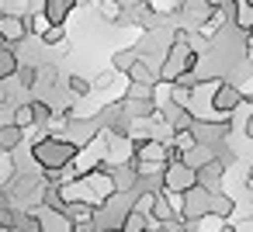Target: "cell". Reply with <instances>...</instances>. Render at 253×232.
<instances>
[{
	"label": "cell",
	"mask_w": 253,
	"mask_h": 232,
	"mask_svg": "<svg viewBox=\"0 0 253 232\" xmlns=\"http://www.w3.org/2000/svg\"><path fill=\"white\" fill-rule=\"evenodd\" d=\"M77 153H80V146L73 142V139H52V135H45V139H39L35 146H32V156L39 159V166L42 170H66L73 159H77Z\"/></svg>",
	"instance_id": "obj_1"
},
{
	"label": "cell",
	"mask_w": 253,
	"mask_h": 232,
	"mask_svg": "<svg viewBox=\"0 0 253 232\" xmlns=\"http://www.w3.org/2000/svg\"><path fill=\"white\" fill-rule=\"evenodd\" d=\"M191 187H198V173L187 163L163 166V194H187Z\"/></svg>",
	"instance_id": "obj_2"
},
{
	"label": "cell",
	"mask_w": 253,
	"mask_h": 232,
	"mask_svg": "<svg viewBox=\"0 0 253 232\" xmlns=\"http://www.w3.org/2000/svg\"><path fill=\"white\" fill-rule=\"evenodd\" d=\"M239 104H246V101H243V90L236 83H218L215 94H211V101H208V108L215 111V118H229L232 111H239Z\"/></svg>",
	"instance_id": "obj_3"
},
{
	"label": "cell",
	"mask_w": 253,
	"mask_h": 232,
	"mask_svg": "<svg viewBox=\"0 0 253 232\" xmlns=\"http://www.w3.org/2000/svg\"><path fill=\"white\" fill-rule=\"evenodd\" d=\"M77 4H84V0H45V4H42V18H45L49 25H66L70 11H73Z\"/></svg>",
	"instance_id": "obj_4"
},
{
	"label": "cell",
	"mask_w": 253,
	"mask_h": 232,
	"mask_svg": "<svg viewBox=\"0 0 253 232\" xmlns=\"http://www.w3.org/2000/svg\"><path fill=\"white\" fill-rule=\"evenodd\" d=\"M222 177H225V166H222L218 159H211V163H205V166L198 170V187L218 194V191H222Z\"/></svg>",
	"instance_id": "obj_5"
},
{
	"label": "cell",
	"mask_w": 253,
	"mask_h": 232,
	"mask_svg": "<svg viewBox=\"0 0 253 232\" xmlns=\"http://www.w3.org/2000/svg\"><path fill=\"white\" fill-rule=\"evenodd\" d=\"M128 83H139V87H160V73L146 63V59H139L135 66H132V73H128Z\"/></svg>",
	"instance_id": "obj_6"
},
{
	"label": "cell",
	"mask_w": 253,
	"mask_h": 232,
	"mask_svg": "<svg viewBox=\"0 0 253 232\" xmlns=\"http://www.w3.org/2000/svg\"><path fill=\"white\" fill-rule=\"evenodd\" d=\"M25 142V128L21 125H0V153H14Z\"/></svg>",
	"instance_id": "obj_7"
},
{
	"label": "cell",
	"mask_w": 253,
	"mask_h": 232,
	"mask_svg": "<svg viewBox=\"0 0 253 232\" xmlns=\"http://www.w3.org/2000/svg\"><path fill=\"white\" fill-rule=\"evenodd\" d=\"M135 63H139V52H135V45H128V49H118V52H115V59H111V70L128 77Z\"/></svg>",
	"instance_id": "obj_8"
},
{
	"label": "cell",
	"mask_w": 253,
	"mask_h": 232,
	"mask_svg": "<svg viewBox=\"0 0 253 232\" xmlns=\"http://www.w3.org/2000/svg\"><path fill=\"white\" fill-rule=\"evenodd\" d=\"M232 211H236V201H232L229 194H222V191H218V194H211V215H215L218 222H229V218H232Z\"/></svg>",
	"instance_id": "obj_9"
},
{
	"label": "cell",
	"mask_w": 253,
	"mask_h": 232,
	"mask_svg": "<svg viewBox=\"0 0 253 232\" xmlns=\"http://www.w3.org/2000/svg\"><path fill=\"white\" fill-rule=\"evenodd\" d=\"M18 56H14V49H0V83H4L7 77H18Z\"/></svg>",
	"instance_id": "obj_10"
},
{
	"label": "cell",
	"mask_w": 253,
	"mask_h": 232,
	"mask_svg": "<svg viewBox=\"0 0 253 232\" xmlns=\"http://www.w3.org/2000/svg\"><path fill=\"white\" fill-rule=\"evenodd\" d=\"M32 118L39 128H49L52 125V104L49 101H32Z\"/></svg>",
	"instance_id": "obj_11"
},
{
	"label": "cell",
	"mask_w": 253,
	"mask_h": 232,
	"mask_svg": "<svg viewBox=\"0 0 253 232\" xmlns=\"http://www.w3.org/2000/svg\"><path fill=\"white\" fill-rule=\"evenodd\" d=\"M18 222H21V211L14 204H0V229H4V232H18Z\"/></svg>",
	"instance_id": "obj_12"
},
{
	"label": "cell",
	"mask_w": 253,
	"mask_h": 232,
	"mask_svg": "<svg viewBox=\"0 0 253 232\" xmlns=\"http://www.w3.org/2000/svg\"><path fill=\"white\" fill-rule=\"evenodd\" d=\"M39 77H42V70H39V66H21V70H18V83H21L25 90H35V87L42 83Z\"/></svg>",
	"instance_id": "obj_13"
},
{
	"label": "cell",
	"mask_w": 253,
	"mask_h": 232,
	"mask_svg": "<svg viewBox=\"0 0 253 232\" xmlns=\"http://www.w3.org/2000/svg\"><path fill=\"white\" fill-rule=\"evenodd\" d=\"M18 232H45V225H42V215H32V211H21V222H18Z\"/></svg>",
	"instance_id": "obj_14"
},
{
	"label": "cell",
	"mask_w": 253,
	"mask_h": 232,
	"mask_svg": "<svg viewBox=\"0 0 253 232\" xmlns=\"http://www.w3.org/2000/svg\"><path fill=\"white\" fill-rule=\"evenodd\" d=\"M63 39H66V28L63 25H49L45 35H42V45H63Z\"/></svg>",
	"instance_id": "obj_15"
},
{
	"label": "cell",
	"mask_w": 253,
	"mask_h": 232,
	"mask_svg": "<svg viewBox=\"0 0 253 232\" xmlns=\"http://www.w3.org/2000/svg\"><path fill=\"white\" fill-rule=\"evenodd\" d=\"M14 125H21V128H32V125H35L32 104H18V108H14Z\"/></svg>",
	"instance_id": "obj_16"
},
{
	"label": "cell",
	"mask_w": 253,
	"mask_h": 232,
	"mask_svg": "<svg viewBox=\"0 0 253 232\" xmlns=\"http://www.w3.org/2000/svg\"><path fill=\"white\" fill-rule=\"evenodd\" d=\"M70 90H73L77 97H84V94H90V90H94V83H90V80H84L80 73H73V77H70Z\"/></svg>",
	"instance_id": "obj_17"
},
{
	"label": "cell",
	"mask_w": 253,
	"mask_h": 232,
	"mask_svg": "<svg viewBox=\"0 0 253 232\" xmlns=\"http://www.w3.org/2000/svg\"><path fill=\"white\" fill-rule=\"evenodd\" d=\"M111 83H115V77H111V73H101V77L94 80V87H97V90H108Z\"/></svg>",
	"instance_id": "obj_18"
},
{
	"label": "cell",
	"mask_w": 253,
	"mask_h": 232,
	"mask_svg": "<svg viewBox=\"0 0 253 232\" xmlns=\"http://www.w3.org/2000/svg\"><path fill=\"white\" fill-rule=\"evenodd\" d=\"M7 101H11V97H7V87H4V83H0V108H4Z\"/></svg>",
	"instance_id": "obj_19"
},
{
	"label": "cell",
	"mask_w": 253,
	"mask_h": 232,
	"mask_svg": "<svg viewBox=\"0 0 253 232\" xmlns=\"http://www.w3.org/2000/svg\"><path fill=\"white\" fill-rule=\"evenodd\" d=\"M243 4H246V7H250V11H253V0H243Z\"/></svg>",
	"instance_id": "obj_20"
}]
</instances>
